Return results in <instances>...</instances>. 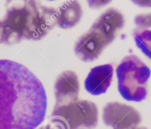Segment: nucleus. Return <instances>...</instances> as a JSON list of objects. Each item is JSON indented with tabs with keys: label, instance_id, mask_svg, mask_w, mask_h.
<instances>
[{
	"label": "nucleus",
	"instance_id": "12",
	"mask_svg": "<svg viewBox=\"0 0 151 129\" xmlns=\"http://www.w3.org/2000/svg\"><path fill=\"white\" fill-rule=\"evenodd\" d=\"M110 1H89L88 3L91 8H99L108 4Z\"/></svg>",
	"mask_w": 151,
	"mask_h": 129
},
{
	"label": "nucleus",
	"instance_id": "8",
	"mask_svg": "<svg viewBox=\"0 0 151 129\" xmlns=\"http://www.w3.org/2000/svg\"><path fill=\"white\" fill-rule=\"evenodd\" d=\"M113 74V68L111 64H104L94 67L86 78V90L94 95L105 93L111 84Z\"/></svg>",
	"mask_w": 151,
	"mask_h": 129
},
{
	"label": "nucleus",
	"instance_id": "11",
	"mask_svg": "<svg viewBox=\"0 0 151 129\" xmlns=\"http://www.w3.org/2000/svg\"><path fill=\"white\" fill-rule=\"evenodd\" d=\"M135 24L140 28H146L151 27V14L137 15L134 18Z\"/></svg>",
	"mask_w": 151,
	"mask_h": 129
},
{
	"label": "nucleus",
	"instance_id": "13",
	"mask_svg": "<svg viewBox=\"0 0 151 129\" xmlns=\"http://www.w3.org/2000/svg\"><path fill=\"white\" fill-rule=\"evenodd\" d=\"M133 2L141 6H151V1H135Z\"/></svg>",
	"mask_w": 151,
	"mask_h": 129
},
{
	"label": "nucleus",
	"instance_id": "7",
	"mask_svg": "<svg viewBox=\"0 0 151 129\" xmlns=\"http://www.w3.org/2000/svg\"><path fill=\"white\" fill-rule=\"evenodd\" d=\"M79 81L77 74L71 71L61 72L54 85L55 105H61L78 100Z\"/></svg>",
	"mask_w": 151,
	"mask_h": 129
},
{
	"label": "nucleus",
	"instance_id": "14",
	"mask_svg": "<svg viewBox=\"0 0 151 129\" xmlns=\"http://www.w3.org/2000/svg\"><path fill=\"white\" fill-rule=\"evenodd\" d=\"M40 129H49V128L47 127V125H44L43 127H41V128H40Z\"/></svg>",
	"mask_w": 151,
	"mask_h": 129
},
{
	"label": "nucleus",
	"instance_id": "4",
	"mask_svg": "<svg viewBox=\"0 0 151 129\" xmlns=\"http://www.w3.org/2000/svg\"><path fill=\"white\" fill-rule=\"evenodd\" d=\"M118 90L127 101L139 102L147 95V82L150 75L149 67L134 55L124 58L116 69Z\"/></svg>",
	"mask_w": 151,
	"mask_h": 129
},
{
	"label": "nucleus",
	"instance_id": "5",
	"mask_svg": "<svg viewBox=\"0 0 151 129\" xmlns=\"http://www.w3.org/2000/svg\"><path fill=\"white\" fill-rule=\"evenodd\" d=\"M48 120L61 129H93L98 123L96 104L83 100L61 105H55Z\"/></svg>",
	"mask_w": 151,
	"mask_h": 129
},
{
	"label": "nucleus",
	"instance_id": "1",
	"mask_svg": "<svg viewBox=\"0 0 151 129\" xmlns=\"http://www.w3.org/2000/svg\"><path fill=\"white\" fill-rule=\"evenodd\" d=\"M45 89L26 67L0 59V129H35L44 120Z\"/></svg>",
	"mask_w": 151,
	"mask_h": 129
},
{
	"label": "nucleus",
	"instance_id": "9",
	"mask_svg": "<svg viewBox=\"0 0 151 129\" xmlns=\"http://www.w3.org/2000/svg\"><path fill=\"white\" fill-rule=\"evenodd\" d=\"M83 11L76 1L63 2L57 10V24L62 28H70L80 20Z\"/></svg>",
	"mask_w": 151,
	"mask_h": 129
},
{
	"label": "nucleus",
	"instance_id": "10",
	"mask_svg": "<svg viewBox=\"0 0 151 129\" xmlns=\"http://www.w3.org/2000/svg\"><path fill=\"white\" fill-rule=\"evenodd\" d=\"M134 41L143 53L151 59V30L144 29L136 32Z\"/></svg>",
	"mask_w": 151,
	"mask_h": 129
},
{
	"label": "nucleus",
	"instance_id": "6",
	"mask_svg": "<svg viewBox=\"0 0 151 129\" xmlns=\"http://www.w3.org/2000/svg\"><path fill=\"white\" fill-rule=\"evenodd\" d=\"M102 117L104 124L113 129H134L142 121L140 113L134 108L119 102L107 103Z\"/></svg>",
	"mask_w": 151,
	"mask_h": 129
},
{
	"label": "nucleus",
	"instance_id": "3",
	"mask_svg": "<svg viewBox=\"0 0 151 129\" xmlns=\"http://www.w3.org/2000/svg\"><path fill=\"white\" fill-rule=\"evenodd\" d=\"M124 24V17L118 10L107 9L96 19L88 31L78 38L74 47L76 54L84 62L95 60L114 40Z\"/></svg>",
	"mask_w": 151,
	"mask_h": 129
},
{
	"label": "nucleus",
	"instance_id": "15",
	"mask_svg": "<svg viewBox=\"0 0 151 129\" xmlns=\"http://www.w3.org/2000/svg\"><path fill=\"white\" fill-rule=\"evenodd\" d=\"M134 129H147L146 128H145V127H136V128H134Z\"/></svg>",
	"mask_w": 151,
	"mask_h": 129
},
{
	"label": "nucleus",
	"instance_id": "2",
	"mask_svg": "<svg viewBox=\"0 0 151 129\" xmlns=\"http://www.w3.org/2000/svg\"><path fill=\"white\" fill-rule=\"evenodd\" d=\"M57 24V11L36 1H24L23 4L8 9L0 19V42L15 44L23 39L42 38Z\"/></svg>",
	"mask_w": 151,
	"mask_h": 129
}]
</instances>
